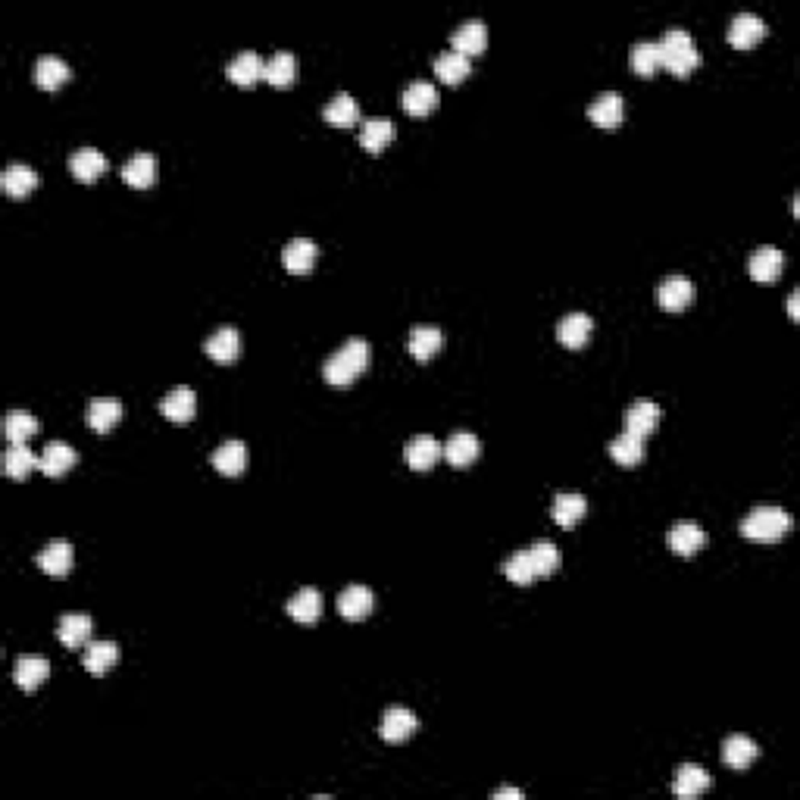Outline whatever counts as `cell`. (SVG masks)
Wrapping results in <instances>:
<instances>
[{
  "label": "cell",
  "instance_id": "cell-18",
  "mask_svg": "<svg viewBox=\"0 0 800 800\" xmlns=\"http://www.w3.org/2000/svg\"><path fill=\"white\" fill-rule=\"evenodd\" d=\"M316 253L319 251L310 238H291L285 244V251H281V263H285L288 272L304 275V272H310L313 263H316Z\"/></svg>",
  "mask_w": 800,
  "mask_h": 800
},
{
  "label": "cell",
  "instance_id": "cell-28",
  "mask_svg": "<svg viewBox=\"0 0 800 800\" xmlns=\"http://www.w3.org/2000/svg\"><path fill=\"white\" fill-rule=\"evenodd\" d=\"M757 757H760L757 741H751L747 734H732V738L723 741V760L732 769H747Z\"/></svg>",
  "mask_w": 800,
  "mask_h": 800
},
{
  "label": "cell",
  "instance_id": "cell-46",
  "mask_svg": "<svg viewBox=\"0 0 800 800\" xmlns=\"http://www.w3.org/2000/svg\"><path fill=\"white\" fill-rule=\"evenodd\" d=\"M503 575H507L513 585H532L538 575H535L532 560H529V550H516V554L503 563Z\"/></svg>",
  "mask_w": 800,
  "mask_h": 800
},
{
  "label": "cell",
  "instance_id": "cell-11",
  "mask_svg": "<svg viewBox=\"0 0 800 800\" xmlns=\"http://www.w3.org/2000/svg\"><path fill=\"white\" fill-rule=\"evenodd\" d=\"M372 607H376V594L366 585H351L338 594V613L351 622L366 619V616L372 613Z\"/></svg>",
  "mask_w": 800,
  "mask_h": 800
},
{
  "label": "cell",
  "instance_id": "cell-2",
  "mask_svg": "<svg viewBox=\"0 0 800 800\" xmlns=\"http://www.w3.org/2000/svg\"><path fill=\"white\" fill-rule=\"evenodd\" d=\"M660 60H663V67L672 72V76H681L685 78L691 69H698L700 63V50L698 44H694L691 31L685 29H669L663 38H660Z\"/></svg>",
  "mask_w": 800,
  "mask_h": 800
},
{
  "label": "cell",
  "instance_id": "cell-32",
  "mask_svg": "<svg viewBox=\"0 0 800 800\" xmlns=\"http://www.w3.org/2000/svg\"><path fill=\"white\" fill-rule=\"evenodd\" d=\"M122 179L132 188H150L156 182V156L147 154V150L135 154L132 160L122 166Z\"/></svg>",
  "mask_w": 800,
  "mask_h": 800
},
{
  "label": "cell",
  "instance_id": "cell-33",
  "mask_svg": "<svg viewBox=\"0 0 800 800\" xmlns=\"http://www.w3.org/2000/svg\"><path fill=\"white\" fill-rule=\"evenodd\" d=\"M263 67H266V60L257 54V50H241V54L228 63L226 72L235 84H253L257 78H263Z\"/></svg>",
  "mask_w": 800,
  "mask_h": 800
},
{
  "label": "cell",
  "instance_id": "cell-29",
  "mask_svg": "<svg viewBox=\"0 0 800 800\" xmlns=\"http://www.w3.org/2000/svg\"><path fill=\"white\" fill-rule=\"evenodd\" d=\"M38 185V175L31 166H25V163H13V166L4 169V175H0V188H4L10 198H25V194H31Z\"/></svg>",
  "mask_w": 800,
  "mask_h": 800
},
{
  "label": "cell",
  "instance_id": "cell-31",
  "mask_svg": "<svg viewBox=\"0 0 800 800\" xmlns=\"http://www.w3.org/2000/svg\"><path fill=\"white\" fill-rule=\"evenodd\" d=\"M588 513V501L582 494H556L554 497V507H550V516L560 529H573L582 516Z\"/></svg>",
  "mask_w": 800,
  "mask_h": 800
},
{
  "label": "cell",
  "instance_id": "cell-38",
  "mask_svg": "<svg viewBox=\"0 0 800 800\" xmlns=\"http://www.w3.org/2000/svg\"><path fill=\"white\" fill-rule=\"evenodd\" d=\"M391 141H395V122L385 120V116L366 120L363 126H360V144H363L366 150H372V154H378L382 147H388Z\"/></svg>",
  "mask_w": 800,
  "mask_h": 800
},
{
  "label": "cell",
  "instance_id": "cell-48",
  "mask_svg": "<svg viewBox=\"0 0 800 800\" xmlns=\"http://www.w3.org/2000/svg\"><path fill=\"white\" fill-rule=\"evenodd\" d=\"M797 300H800V291H791V298H788V310H791V319H797Z\"/></svg>",
  "mask_w": 800,
  "mask_h": 800
},
{
  "label": "cell",
  "instance_id": "cell-10",
  "mask_svg": "<svg viewBox=\"0 0 800 800\" xmlns=\"http://www.w3.org/2000/svg\"><path fill=\"white\" fill-rule=\"evenodd\" d=\"M441 454H444V448H441V444H438L431 435H416V438H410V441H406V448H404L406 467L416 469V472L431 469V467H435V463H438V457H441Z\"/></svg>",
  "mask_w": 800,
  "mask_h": 800
},
{
  "label": "cell",
  "instance_id": "cell-26",
  "mask_svg": "<svg viewBox=\"0 0 800 800\" xmlns=\"http://www.w3.org/2000/svg\"><path fill=\"white\" fill-rule=\"evenodd\" d=\"M69 169L78 182H94L101 173H107V156L94 147H78L69 156Z\"/></svg>",
  "mask_w": 800,
  "mask_h": 800
},
{
  "label": "cell",
  "instance_id": "cell-27",
  "mask_svg": "<svg viewBox=\"0 0 800 800\" xmlns=\"http://www.w3.org/2000/svg\"><path fill=\"white\" fill-rule=\"evenodd\" d=\"M288 613H291V619H298L300 626H313V622L319 619V613H323V594H319L316 588H300V591L288 600Z\"/></svg>",
  "mask_w": 800,
  "mask_h": 800
},
{
  "label": "cell",
  "instance_id": "cell-23",
  "mask_svg": "<svg viewBox=\"0 0 800 800\" xmlns=\"http://www.w3.org/2000/svg\"><path fill=\"white\" fill-rule=\"evenodd\" d=\"M82 663L91 675H103L107 669L120 663V647L113 641H88L82 653Z\"/></svg>",
  "mask_w": 800,
  "mask_h": 800
},
{
  "label": "cell",
  "instance_id": "cell-34",
  "mask_svg": "<svg viewBox=\"0 0 800 800\" xmlns=\"http://www.w3.org/2000/svg\"><path fill=\"white\" fill-rule=\"evenodd\" d=\"M72 76L69 63L63 60V57H54V54H44L41 60L35 63V82L41 84V88L54 91L60 88V84H67Z\"/></svg>",
  "mask_w": 800,
  "mask_h": 800
},
{
  "label": "cell",
  "instance_id": "cell-20",
  "mask_svg": "<svg viewBox=\"0 0 800 800\" xmlns=\"http://www.w3.org/2000/svg\"><path fill=\"white\" fill-rule=\"evenodd\" d=\"M38 566L50 575V579H63L72 569V544L69 541H50L44 544V550L38 554Z\"/></svg>",
  "mask_w": 800,
  "mask_h": 800
},
{
  "label": "cell",
  "instance_id": "cell-15",
  "mask_svg": "<svg viewBox=\"0 0 800 800\" xmlns=\"http://www.w3.org/2000/svg\"><path fill=\"white\" fill-rule=\"evenodd\" d=\"M400 101H404V110L410 116H425L438 107V88L431 82H425V78H416V82H410L404 88Z\"/></svg>",
  "mask_w": 800,
  "mask_h": 800
},
{
  "label": "cell",
  "instance_id": "cell-30",
  "mask_svg": "<svg viewBox=\"0 0 800 800\" xmlns=\"http://www.w3.org/2000/svg\"><path fill=\"white\" fill-rule=\"evenodd\" d=\"M13 675H16V685L22 688V691H35V688L50 675V663L44 657H35V653H25V657L16 660Z\"/></svg>",
  "mask_w": 800,
  "mask_h": 800
},
{
  "label": "cell",
  "instance_id": "cell-5",
  "mask_svg": "<svg viewBox=\"0 0 800 800\" xmlns=\"http://www.w3.org/2000/svg\"><path fill=\"white\" fill-rule=\"evenodd\" d=\"M588 116H591L594 126L616 129L622 120H626V101H622V94H616V91H603V94H598L591 101Z\"/></svg>",
  "mask_w": 800,
  "mask_h": 800
},
{
  "label": "cell",
  "instance_id": "cell-14",
  "mask_svg": "<svg viewBox=\"0 0 800 800\" xmlns=\"http://www.w3.org/2000/svg\"><path fill=\"white\" fill-rule=\"evenodd\" d=\"M707 544V532L698 526V522H675L672 529H669V547H672V554L679 556H694L700 547Z\"/></svg>",
  "mask_w": 800,
  "mask_h": 800
},
{
  "label": "cell",
  "instance_id": "cell-17",
  "mask_svg": "<svg viewBox=\"0 0 800 800\" xmlns=\"http://www.w3.org/2000/svg\"><path fill=\"white\" fill-rule=\"evenodd\" d=\"M35 469H41V457H35V450L29 444H10L4 454V472L13 482H22Z\"/></svg>",
  "mask_w": 800,
  "mask_h": 800
},
{
  "label": "cell",
  "instance_id": "cell-21",
  "mask_svg": "<svg viewBox=\"0 0 800 800\" xmlns=\"http://www.w3.org/2000/svg\"><path fill=\"white\" fill-rule=\"evenodd\" d=\"M203 351H207V357H213L216 363H232V360L238 357V351H241V334H238V329H232V325H222V329H216L207 338Z\"/></svg>",
  "mask_w": 800,
  "mask_h": 800
},
{
  "label": "cell",
  "instance_id": "cell-43",
  "mask_svg": "<svg viewBox=\"0 0 800 800\" xmlns=\"http://www.w3.org/2000/svg\"><path fill=\"white\" fill-rule=\"evenodd\" d=\"M38 431V419L25 410H13L4 419V435L10 444H29V438Z\"/></svg>",
  "mask_w": 800,
  "mask_h": 800
},
{
  "label": "cell",
  "instance_id": "cell-16",
  "mask_svg": "<svg viewBox=\"0 0 800 800\" xmlns=\"http://www.w3.org/2000/svg\"><path fill=\"white\" fill-rule=\"evenodd\" d=\"M657 300H660V307H663V310L679 313L694 300V285L685 279V275H669L663 285L657 288Z\"/></svg>",
  "mask_w": 800,
  "mask_h": 800
},
{
  "label": "cell",
  "instance_id": "cell-1",
  "mask_svg": "<svg viewBox=\"0 0 800 800\" xmlns=\"http://www.w3.org/2000/svg\"><path fill=\"white\" fill-rule=\"evenodd\" d=\"M369 366V341L366 338H351L325 360L323 376L329 385H351L360 372Z\"/></svg>",
  "mask_w": 800,
  "mask_h": 800
},
{
  "label": "cell",
  "instance_id": "cell-6",
  "mask_svg": "<svg viewBox=\"0 0 800 800\" xmlns=\"http://www.w3.org/2000/svg\"><path fill=\"white\" fill-rule=\"evenodd\" d=\"M416 729H419L416 713L406 710V707H391V710L382 716V725H378V734H382V738L388 741V744H400V741H406Z\"/></svg>",
  "mask_w": 800,
  "mask_h": 800
},
{
  "label": "cell",
  "instance_id": "cell-35",
  "mask_svg": "<svg viewBox=\"0 0 800 800\" xmlns=\"http://www.w3.org/2000/svg\"><path fill=\"white\" fill-rule=\"evenodd\" d=\"M122 404L116 397H94L88 404V425L94 431H110L122 419Z\"/></svg>",
  "mask_w": 800,
  "mask_h": 800
},
{
  "label": "cell",
  "instance_id": "cell-41",
  "mask_svg": "<svg viewBox=\"0 0 800 800\" xmlns=\"http://www.w3.org/2000/svg\"><path fill=\"white\" fill-rule=\"evenodd\" d=\"M323 116L325 122H332V126H353V122L360 120V103L353 101L351 94H334L329 103L323 107Z\"/></svg>",
  "mask_w": 800,
  "mask_h": 800
},
{
  "label": "cell",
  "instance_id": "cell-44",
  "mask_svg": "<svg viewBox=\"0 0 800 800\" xmlns=\"http://www.w3.org/2000/svg\"><path fill=\"white\" fill-rule=\"evenodd\" d=\"M628 60H632V69L638 72V76H644V78H651L653 72L663 67V60H660V44L657 41H638V44H632V54H628Z\"/></svg>",
  "mask_w": 800,
  "mask_h": 800
},
{
  "label": "cell",
  "instance_id": "cell-19",
  "mask_svg": "<svg viewBox=\"0 0 800 800\" xmlns=\"http://www.w3.org/2000/svg\"><path fill=\"white\" fill-rule=\"evenodd\" d=\"M444 344V332L438 325H413L406 338V351L416 360H431Z\"/></svg>",
  "mask_w": 800,
  "mask_h": 800
},
{
  "label": "cell",
  "instance_id": "cell-9",
  "mask_svg": "<svg viewBox=\"0 0 800 800\" xmlns=\"http://www.w3.org/2000/svg\"><path fill=\"white\" fill-rule=\"evenodd\" d=\"M160 413L173 422H191L194 413H198V395L188 385H179L160 400Z\"/></svg>",
  "mask_w": 800,
  "mask_h": 800
},
{
  "label": "cell",
  "instance_id": "cell-40",
  "mask_svg": "<svg viewBox=\"0 0 800 800\" xmlns=\"http://www.w3.org/2000/svg\"><path fill=\"white\" fill-rule=\"evenodd\" d=\"M469 69H472L469 57L457 54V50H444V54L435 57V76L441 78V82H448V84L463 82V78L469 76Z\"/></svg>",
  "mask_w": 800,
  "mask_h": 800
},
{
  "label": "cell",
  "instance_id": "cell-39",
  "mask_svg": "<svg viewBox=\"0 0 800 800\" xmlns=\"http://www.w3.org/2000/svg\"><path fill=\"white\" fill-rule=\"evenodd\" d=\"M609 457L622 467H635V463L644 460V438L632 435V431H622L619 438L609 441Z\"/></svg>",
  "mask_w": 800,
  "mask_h": 800
},
{
  "label": "cell",
  "instance_id": "cell-47",
  "mask_svg": "<svg viewBox=\"0 0 800 800\" xmlns=\"http://www.w3.org/2000/svg\"><path fill=\"white\" fill-rule=\"evenodd\" d=\"M522 791L520 788H497L494 791V800H520Z\"/></svg>",
  "mask_w": 800,
  "mask_h": 800
},
{
  "label": "cell",
  "instance_id": "cell-12",
  "mask_svg": "<svg viewBox=\"0 0 800 800\" xmlns=\"http://www.w3.org/2000/svg\"><path fill=\"white\" fill-rule=\"evenodd\" d=\"M660 416H663L660 404H653V400H635V404L626 410V431H632V435H638V438H647L653 429H657Z\"/></svg>",
  "mask_w": 800,
  "mask_h": 800
},
{
  "label": "cell",
  "instance_id": "cell-36",
  "mask_svg": "<svg viewBox=\"0 0 800 800\" xmlns=\"http://www.w3.org/2000/svg\"><path fill=\"white\" fill-rule=\"evenodd\" d=\"M213 467L222 472V476H241L247 467V448L241 441H222L219 448L213 450Z\"/></svg>",
  "mask_w": 800,
  "mask_h": 800
},
{
  "label": "cell",
  "instance_id": "cell-42",
  "mask_svg": "<svg viewBox=\"0 0 800 800\" xmlns=\"http://www.w3.org/2000/svg\"><path fill=\"white\" fill-rule=\"evenodd\" d=\"M529 550V560H532L535 566V575L538 579H550V575L560 569V550H556L554 541H535Z\"/></svg>",
  "mask_w": 800,
  "mask_h": 800
},
{
  "label": "cell",
  "instance_id": "cell-37",
  "mask_svg": "<svg viewBox=\"0 0 800 800\" xmlns=\"http://www.w3.org/2000/svg\"><path fill=\"white\" fill-rule=\"evenodd\" d=\"M76 460H78V454L69 448L67 441H50L48 448H44V454H41V472H44V476H50V478H57V476H63L67 469L76 467Z\"/></svg>",
  "mask_w": 800,
  "mask_h": 800
},
{
  "label": "cell",
  "instance_id": "cell-22",
  "mask_svg": "<svg viewBox=\"0 0 800 800\" xmlns=\"http://www.w3.org/2000/svg\"><path fill=\"white\" fill-rule=\"evenodd\" d=\"M91 616L88 613H67L57 626V638L69 647V651H78L91 641Z\"/></svg>",
  "mask_w": 800,
  "mask_h": 800
},
{
  "label": "cell",
  "instance_id": "cell-25",
  "mask_svg": "<svg viewBox=\"0 0 800 800\" xmlns=\"http://www.w3.org/2000/svg\"><path fill=\"white\" fill-rule=\"evenodd\" d=\"M710 788V772L700 769V766L694 763H685L679 766V772H675V782H672V791L675 797H698L704 795V791Z\"/></svg>",
  "mask_w": 800,
  "mask_h": 800
},
{
  "label": "cell",
  "instance_id": "cell-24",
  "mask_svg": "<svg viewBox=\"0 0 800 800\" xmlns=\"http://www.w3.org/2000/svg\"><path fill=\"white\" fill-rule=\"evenodd\" d=\"M478 454H482V444L472 431H454L444 444V457L450 460V467H469Z\"/></svg>",
  "mask_w": 800,
  "mask_h": 800
},
{
  "label": "cell",
  "instance_id": "cell-8",
  "mask_svg": "<svg viewBox=\"0 0 800 800\" xmlns=\"http://www.w3.org/2000/svg\"><path fill=\"white\" fill-rule=\"evenodd\" d=\"M785 269V253L772 244H763L760 251H753V257L747 260V272L753 281H776Z\"/></svg>",
  "mask_w": 800,
  "mask_h": 800
},
{
  "label": "cell",
  "instance_id": "cell-4",
  "mask_svg": "<svg viewBox=\"0 0 800 800\" xmlns=\"http://www.w3.org/2000/svg\"><path fill=\"white\" fill-rule=\"evenodd\" d=\"M450 48L463 57H478L488 48V29L482 19H467L463 25H457V31L450 35Z\"/></svg>",
  "mask_w": 800,
  "mask_h": 800
},
{
  "label": "cell",
  "instance_id": "cell-13",
  "mask_svg": "<svg viewBox=\"0 0 800 800\" xmlns=\"http://www.w3.org/2000/svg\"><path fill=\"white\" fill-rule=\"evenodd\" d=\"M591 316L588 313H566V316L560 319V325H556V338H560L563 347H569V351H579V347H585V341L591 338Z\"/></svg>",
  "mask_w": 800,
  "mask_h": 800
},
{
  "label": "cell",
  "instance_id": "cell-7",
  "mask_svg": "<svg viewBox=\"0 0 800 800\" xmlns=\"http://www.w3.org/2000/svg\"><path fill=\"white\" fill-rule=\"evenodd\" d=\"M763 35H766V22L757 13H738L729 25V44L738 50H751Z\"/></svg>",
  "mask_w": 800,
  "mask_h": 800
},
{
  "label": "cell",
  "instance_id": "cell-45",
  "mask_svg": "<svg viewBox=\"0 0 800 800\" xmlns=\"http://www.w3.org/2000/svg\"><path fill=\"white\" fill-rule=\"evenodd\" d=\"M294 72H298V60H294V54L279 50V54H272L266 60L263 78H266V82H272V84H279V88H285V84L294 82Z\"/></svg>",
  "mask_w": 800,
  "mask_h": 800
},
{
  "label": "cell",
  "instance_id": "cell-3",
  "mask_svg": "<svg viewBox=\"0 0 800 800\" xmlns=\"http://www.w3.org/2000/svg\"><path fill=\"white\" fill-rule=\"evenodd\" d=\"M791 529V513L782 507H757L741 520V535L751 541H778Z\"/></svg>",
  "mask_w": 800,
  "mask_h": 800
}]
</instances>
